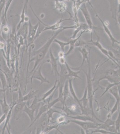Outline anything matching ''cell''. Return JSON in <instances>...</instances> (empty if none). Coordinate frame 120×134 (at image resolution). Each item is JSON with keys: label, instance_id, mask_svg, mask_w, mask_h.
<instances>
[{"label": "cell", "instance_id": "cell-27", "mask_svg": "<svg viewBox=\"0 0 120 134\" xmlns=\"http://www.w3.org/2000/svg\"><path fill=\"white\" fill-rule=\"evenodd\" d=\"M0 80L2 82V89L4 91H6V88L8 87L7 80L5 73L1 69H0Z\"/></svg>", "mask_w": 120, "mask_h": 134}, {"label": "cell", "instance_id": "cell-43", "mask_svg": "<svg viewBox=\"0 0 120 134\" xmlns=\"http://www.w3.org/2000/svg\"><path fill=\"white\" fill-rule=\"evenodd\" d=\"M29 0H24V4L26 5L27 7H28V4L29 2Z\"/></svg>", "mask_w": 120, "mask_h": 134}, {"label": "cell", "instance_id": "cell-23", "mask_svg": "<svg viewBox=\"0 0 120 134\" xmlns=\"http://www.w3.org/2000/svg\"><path fill=\"white\" fill-rule=\"evenodd\" d=\"M79 102L80 103V110H82V109L89 108V102L87 98V92L86 88H85L83 97L80 99H79Z\"/></svg>", "mask_w": 120, "mask_h": 134}, {"label": "cell", "instance_id": "cell-16", "mask_svg": "<svg viewBox=\"0 0 120 134\" xmlns=\"http://www.w3.org/2000/svg\"><path fill=\"white\" fill-rule=\"evenodd\" d=\"M79 51L80 52L82 57V64L79 67L77 68H73L72 69H81L84 65V63L86 60H88V59L90 57V52H88L86 47L84 46L82 47H79Z\"/></svg>", "mask_w": 120, "mask_h": 134}, {"label": "cell", "instance_id": "cell-1", "mask_svg": "<svg viewBox=\"0 0 120 134\" xmlns=\"http://www.w3.org/2000/svg\"><path fill=\"white\" fill-rule=\"evenodd\" d=\"M64 31L62 28L61 29H59V30L56 31L55 33H53L52 34V36L50 37V38H49L47 42L42 47H40V49H38L37 51H32V54H33V56L32 57V58L30 59V61L28 62V67H29V64L30 63L32 62H35V64L33 68L32 69V71H30V73H32L36 69L37 67H38V65L40 64V63L42 61L43 59L45 58L46 55H47L48 52L50 48V46L51 45L52 43H53V40L56 38V37L61 32H62V31Z\"/></svg>", "mask_w": 120, "mask_h": 134}, {"label": "cell", "instance_id": "cell-7", "mask_svg": "<svg viewBox=\"0 0 120 134\" xmlns=\"http://www.w3.org/2000/svg\"><path fill=\"white\" fill-rule=\"evenodd\" d=\"M38 20L39 21L42 23L44 25L46 26L45 27H44V29L43 30L42 32H44V31H49V30H51V31H57L59 30V29H61L62 28V26L61 25V24L63 23V21H67V20H70L71 19V18H68V19H63V16L62 15L61 18L60 19L59 21H56V23L52 25L51 26H49L48 25H46L45 23H43L42 21H41L40 20V18H39L38 17L36 16Z\"/></svg>", "mask_w": 120, "mask_h": 134}, {"label": "cell", "instance_id": "cell-10", "mask_svg": "<svg viewBox=\"0 0 120 134\" xmlns=\"http://www.w3.org/2000/svg\"><path fill=\"white\" fill-rule=\"evenodd\" d=\"M27 104V102L16 103L15 105L13 107L12 110L13 116L15 120H18L21 115V113L23 112V109Z\"/></svg>", "mask_w": 120, "mask_h": 134}, {"label": "cell", "instance_id": "cell-20", "mask_svg": "<svg viewBox=\"0 0 120 134\" xmlns=\"http://www.w3.org/2000/svg\"><path fill=\"white\" fill-rule=\"evenodd\" d=\"M119 90H120V84L116 85L112 87L108 90L110 93L113 95V97L115 98L116 101H118L120 102V93H119Z\"/></svg>", "mask_w": 120, "mask_h": 134}, {"label": "cell", "instance_id": "cell-39", "mask_svg": "<svg viewBox=\"0 0 120 134\" xmlns=\"http://www.w3.org/2000/svg\"><path fill=\"white\" fill-rule=\"evenodd\" d=\"M7 114V113H3V114L0 117V125H1L2 122L6 120Z\"/></svg>", "mask_w": 120, "mask_h": 134}, {"label": "cell", "instance_id": "cell-11", "mask_svg": "<svg viewBox=\"0 0 120 134\" xmlns=\"http://www.w3.org/2000/svg\"><path fill=\"white\" fill-rule=\"evenodd\" d=\"M96 34V35L97 36V39L96 41H94L92 40V38H91V40L90 41L87 42V44H89V45H92L93 46H95L96 47H97L99 49V50L103 54V55H105V56L108 58V59H111L112 60V59L110 58L109 55H108V51L105 49V47H103V46H102V44H101L100 42V38L99 36L97 35V34L96 32H95Z\"/></svg>", "mask_w": 120, "mask_h": 134}, {"label": "cell", "instance_id": "cell-4", "mask_svg": "<svg viewBox=\"0 0 120 134\" xmlns=\"http://www.w3.org/2000/svg\"><path fill=\"white\" fill-rule=\"evenodd\" d=\"M68 123L73 122L76 124L80 126L81 128L84 130L86 134L88 133V130L90 129H97L100 124H98L96 122L91 121H84L79 120L76 119H73L67 121Z\"/></svg>", "mask_w": 120, "mask_h": 134}, {"label": "cell", "instance_id": "cell-40", "mask_svg": "<svg viewBox=\"0 0 120 134\" xmlns=\"http://www.w3.org/2000/svg\"><path fill=\"white\" fill-rule=\"evenodd\" d=\"M58 60L59 61L60 64H63H63H65V62H66L65 57L58 58Z\"/></svg>", "mask_w": 120, "mask_h": 134}, {"label": "cell", "instance_id": "cell-13", "mask_svg": "<svg viewBox=\"0 0 120 134\" xmlns=\"http://www.w3.org/2000/svg\"><path fill=\"white\" fill-rule=\"evenodd\" d=\"M16 104V102H14L12 104V105L11 106V108L9 109V110L8 112L7 115H6V119L5 120V125L3 126V128L2 129V131H1L2 134H3L5 133V130L6 129L8 131L9 134H11L10 133V126H9V122H10V120H11V117L12 116V110L13 108V107H14V105H15V104Z\"/></svg>", "mask_w": 120, "mask_h": 134}, {"label": "cell", "instance_id": "cell-26", "mask_svg": "<svg viewBox=\"0 0 120 134\" xmlns=\"http://www.w3.org/2000/svg\"><path fill=\"white\" fill-rule=\"evenodd\" d=\"M66 67L67 68V71L68 72V76L69 78H78L79 79H82L79 76V74L80 73L81 70H79V71L76 72V71H74L72 70L71 68L67 62H65V64Z\"/></svg>", "mask_w": 120, "mask_h": 134}, {"label": "cell", "instance_id": "cell-28", "mask_svg": "<svg viewBox=\"0 0 120 134\" xmlns=\"http://www.w3.org/2000/svg\"><path fill=\"white\" fill-rule=\"evenodd\" d=\"M68 79L65 81L64 87H63V89L62 97L64 105L65 104V101L66 100L67 98L69 97V95Z\"/></svg>", "mask_w": 120, "mask_h": 134}, {"label": "cell", "instance_id": "cell-25", "mask_svg": "<svg viewBox=\"0 0 120 134\" xmlns=\"http://www.w3.org/2000/svg\"><path fill=\"white\" fill-rule=\"evenodd\" d=\"M48 110V104L47 103H44V104L43 105H41V107L39 109V111H38V113L37 114L36 117L35 118L33 122H32V125H33V124L35 122H36V121L37 120L40 119V117L43 114L47 112Z\"/></svg>", "mask_w": 120, "mask_h": 134}, {"label": "cell", "instance_id": "cell-37", "mask_svg": "<svg viewBox=\"0 0 120 134\" xmlns=\"http://www.w3.org/2000/svg\"><path fill=\"white\" fill-rule=\"evenodd\" d=\"M119 84H118V83H109V84H108V85L107 86L106 88H105V91L103 92V93H102V94L100 96V98H101V97H103V95L105 94V93L108 91V90H109L111 88L113 87V86H114L115 85H119Z\"/></svg>", "mask_w": 120, "mask_h": 134}, {"label": "cell", "instance_id": "cell-38", "mask_svg": "<svg viewBox=\"0 0 120 134\" xmlns=\"http://www.w3.org/2000/svg\"><path fill=\"white\" fill-rule=\"evenodd\" d=\"M7 46L6 43L4 41H0V50L1 51L4 50L5 47Z\"/></svg>", "mask_w": 120, "mask_h": 134}, {"label": "cell", "instance_id": "cell-5", "mask_svg": "<svg viewBox=\"0 0 120 134\" xmlns=\"http://www.w3.org/2000/svg\"><path fill=\"white\" fill-rule=\"evenodd\" d=\"M43 64L41 65H39L38 67H37L36 69L33 72V74L32 75V77H31V84L32 85V80L33 79L38 80L39 81H40V85H42L43 83H47L49 84L50 82L49 80L47 79V78L44 77L43 76L41 72L42 70V67Z\"/></svg>", "mask_w": 120, "mask_h": 134}, {"label": "cell", "instance_id": "cell-21", "mask_svg": "<svg viewBox=\"0 0 120 134\" xmlns=\"http://www.w3.org/2000/svg\"><path fill=\"white\" fill-rule=\"evenodd\" d=\"M69 82V91L70 92V94L71 96L73 97L74 99L75 100L77 103L79 104V107H80V103L79 102V99L78 98V97L76 95L75 90L74 88L73 85V81H72V78H69L68 79Z\"/></svg>", "mask_w": 120, "mask_h": 134}, {"label": "cell", "instance_id": "cell-42", "mask_svg": "<svg viewBox=\"0 0 120 134\" xmlns=\"http://www.w3.org/2000/svg\"><path fill=\"white\" fill-rule=\"evenodd\" d=\"M84 1H85V2H87L88 4H89V5H91L92 8H93V6H92V5H91V3L90 2V0H84Z\"/></svg>", "mask_w": 120, "mask_h": 134}, {"label": "cell", "instance_id": "cell-33", "mask_svg": "<svg viewBox=\"0 0 120 134\" xmlns=\"http://www.w3.org/2000/svg\"><path fill=\"white\" fill-rule=\"evenodd\" d=\"M1 32L2 35H8L10 32V28L8 25H2L1 27Z\"/></svg>", "mask_w": 120, "mask_h": 134}, {"label": "cell", "instance_id": "cell-3", "mask_svg": "<svg viewBox=\"0 0 120 134\" xmlns=\"http://www.w3.org/2000/svg\"><path fill=\"white\" fill-rule=\"evenodd\" d=\"M28 33L27 37V43L28 44L27 45V48L29 47L30 44L34 43L35 41V37L36 35L37 31L38 30V27L40 24L39 21L35 25L32 24L30 22V20L28 21Z\"/></svg>", "mask_w": 120, "mask_h": 134}, {"label": "cell", "instance_id": "cell-19", "mask_svg": "<svg viewBox=\"0 0 120 134\" xmlns=\"http://www.w3.org/2000/svg\"><path fill=\"white\" fill-rule=\"evenodd\" d=\"M28 26L27 22H25L22 25L19 29L17 31L16 36H21L24 38L25 40H27V37L28 33Z\"/></svg>", "mask_w": 120, "mask_h": 134}, {"label": "cell", "instance_id": "cell-31", "mask_svg": "<svg viewBox=\"0 0 120 134\" xmlns=\"http://www.w3.org/2000/svg\"><path fill=\"white\" fill-rule=\"evenodd\" d=\"M53 43H56L57 44H59L60 47H61V51H62L64 52L65 50V46L69 45L68 42H65L62 41L60 40H58L56 38H55L53 40Z\"/></svg>", "mask_w": 120, "mask_h": 134}, {"label": "cell", "instance_id": "cell-30", "mask_svg": "<svg viewBox=\"0 0 120 134\" xmlns=\"http://www.w3.org/2000/svg\"><path fill=\"white\" fill-rule=\"evenodd\" d=\"M55 113H59L60 114H63V113L62 112L55 110L53 107H51V108L49 109L47 111L46 114H47L48 118H49V119L50 120L51 119H53V114Z\"/></svg>", "mask_w": 120, "mask_h": 134}, {"label": "cell", "instance_id": "cell-34", "mask_svg": "<svg viewBox=\"0 0 120 134\" xmlns=\"http://www.w3.org/2000/svg\"><path fill=\"white\" fill-rule=\"evenodd\" d=\"M120 111L119 112L118 115L117 116V119L115 120V126L116 130L118 134H120Z\"/></svg>", "mask_w": 120, "mask_h": 134}, {"label": "cell", "instance_id": "cell-36", "mask_svg": "<svg viewBox=\"0 0 120 134\" xmlns=\"http://www.w3.org/2000/svg\"><path fill=\"white\" fill-rule=\"evenodd\" d=\"M119 105H120V102L118 101H116L113 107V108L110 111L109 113L111 114V116L113 115V114L116 111H117V110L118 109Z\"/></svg>", "mask_w": 120, "mask_h": 134}, {"label": "cell", "instance_id": "cell-12", "mask_svg": "<svg viewBox=\"0 0 120 134\" xmlns=\"http://www.w3.org/2000/svg\"><path fill=\"white\" fill-rule=\"evenodd\" d=\"M49 55H50V59H49V62L50 63L52 66V71L54 72L55 76L58 78L59 75V72H58V57L56 58L54 57L51 47L49 48Z\"/></svg>", "mask_w": 120, "mask_h": 134}, {"label": "cell", "instance_id": "cell-2", "mask_svg": "<svg viewBox=\"0 0 120 134\" xmlns=\"http://www.w3.org/2000/svg\"><path fill=\"white\" fill-rule=\"evenodd\" d=\"M87 61L88 63V72H86L84 71V72L85 73L86 78H87V86L86 88H87V98H88V102H89V108L91 110L92 116L99 121L103 123V122L100 120L96 117L93 110V103L95 91L94 92L93 90V81L91 78V67H90V57L88 59Z\"/></svg>", "mask_w": 120, "mask_h": 134}, {"label": "cell", "instance_id": "cell-15", "mask_svg": "<svg viewBox=\"0 0 120 134\" xmlns=\"http://www.w3.org/2000/svg\"><path fill=\"white\" fill-rule=\"evenodd\" d=\"M48 1H53V2H55L54 9L57 10L59 12L61 13H63L66 11L69 14H70V15L71 18L72 16L71 14L67 10V4L65 2H60L58 0H48Z\"/></svg>", "mask_w": 120, "mask_h": 134}, {"label": "cell", "instance_id": "cell-29", "mask_svg": "<svg viewBox=\"0 0 120 134\" xmlns=\"http://www.w3.org/2000/svg\"><path fill=\"white\" fill-rule=\"evenodd\" d=\"M39 90H31L28 94L23 96V102H29L30 100L33 98L34 96L38 92Z\"/></svg>", "mask_w": 120, "mask_h": 134}, {"label": "cell", "instance_id": "cell-24", "mask_svg": "<svg viewBox=\"0 0 120 134\" xmlns=\"http://www.w3.org/2000/svg\"><path fill=\"white\" fill-rule=\"evenodd\" d=\"M27 7L26 6V5L24 4L23 7V10L22 11L21 14H20V21L19 22V23H18V24L17 25V27L16 28V31H18V30L19 29L21 26L25 22V18L27 17Z\"/></svg>", "mask_w": 120, "mask_h": 134}, {"label": "cell", "instance_id": "cell-8", "mask_svg": "<svg viewBox=\"0 0 120 134\" xmlns=\"http://www.w3.org/2000/svg\"><path fill=\"white\" fill-rule=\"evenodd\" d=\"M79 9L82 12L84 17L85 18V20L86 21V24L88 25L90 30L92 32L94 28V25L93 24L92 21L91 19V16L90 13L88 11V9L87 8L86 3H84L81 5Z\"/></svg>", "mask_w": 120, "mask_h": 134}, {"label": "cell", "instance_id": "cell-9", "mask_svg": "<svg viewBox=\"0 0 120 134\" xmlns=\"http://www.w3.org/2000/svg\"><path fill=\"white\" fill-rule=\"evenodd\" d=\"M93 10H94V11L95 12V13H96V17H97L99 19V20L101 22V23H102V26H103L104 30L105 31V33L107 34V35H108V37L109 38L110 40H111L112 43V47H114L115 43H117V44L120 45V41H118L117 40H116L113 37V35H112V34L111 33V31H110L109 29V28L108 27V26H107L106 24L105 23V22L103 21L102 20V19L100 18V17L99 16L98 14L96 13V11L95 10L94 8H93Z\"/></svg>", "mask_w": 120, "mask_h": 134}, {"label": "cell", "instance_id": "cell-18", "mask_svg": "<svg viewBox=\"0 0 120 134\" xmlns=\"http://www.w3.org/2000/svg\"><path fill=\"white\" fill-rule=\"evenodd\" d=\"M27 104L24 107L23 112L26 113V114L28 115V116L29 117V119H30V121H31V124H30V126L28 128V129H29L30 127L32 126V122H33L34 120L35 119V113L36 109L30 108L28 107V106Z\"/></svg>", "mask_w": 120, "mask_h": 134}, {"label": "cell", "instance_id": "cell-17", "mask_svg": "<svg viewBox=\"0 0 120 134\" xmlns=\"http://www.w3.org/2000/svg\"><path fill=\"white\" fill-rule=\"evenodd\" d=\"M58 78H56V81H55V83L52 87V88H50L49 90H48V91L46 92L42 96V98L40 100H38L39 102H44L46 99L49 98V96H51L53 93L55 92L56 90L58 88Z\"/></svg>", "mask_w": 120, "mask_h": 134}, {"label": "cell", "instance_id": "cell-41", "mask_svg": "<svg viewBox=\"0 0 120 134\" xmlns=\"http://www.w3.org/2000/svg\"><path fill=\"white\" fill-rule=\"evenodd\" d=\"M65 56V53H64V52H63L62 51H60L58 53V58L64 57Z\"/></svg>", "mask_w": 120, "mask_h": 134}, {"label": "cell", "instance_id": "cell-22", "mask_svg": "<svg viewBox=\"0 0 120 134\" xmlns=\"http://www.w3.org/2000/svg\"><path fill=\"white\" fill-rule=\"evenodd\" d=\"M85 32H84V31H81L80 35L77 38H70V40L68 42L69 43V45H70V49H69L68 51L67 52V53L65 54V56L68 55L70 54L71 53H72V52H73L74 49H75V45L76 42L77 41V40H79V38H80V37L82 36V35Z\"/></svg>", "mask_w": 120, "mask_h": 134}, {"label": "cell", "instance_id": "cell-35", "mask_svg": "<svg viewBox=\"0 0 120 134\" xmlns=\"http://www.w3.org/2000/svg\"><path fill=\"white\" fill-rule=\"evenodd\" d=\"M95 133H100L101 134H113V133L110 132V131H107L105 130L102 129H95V130L94 131H91V132L90 134H93Z\"/></svg>", "mask_w": 120, "mask_h": 134}, {"label": "cell", "instance_id": "cell-14", "mask_svg": "<svg viewBox=\"0 0 120 134\" xmlns=\"http://www.w3.org/2000/svg\"><path fill=\"white\" fill-rule=\"evenodd\" d=\"M84 3H86L84 0H75V2H73V11L74 14L73 19L75 21V23H79L78 18V11L79 10V8L81 5Z\"/></svg>", "mask_w": 120, "mask_h": 134}, {"label": "cell", "instance_id": "cell-32", "mask_svg": "<svg viewBox=\"0 0 120 134\" xmlns=\"http://www.w3.org/2000/svg\"><path fill=\"white\" fill-rule=\"evenodd\" d=\"M66 122V116L65 114H61V116L58 117L56 119V123L58 124H65Z\"/></svg>", "mask_w": 120, "mask_h": 134}, {"label": "cell", "instance_id": "cell-6", "mask_svg": "<svg viewBox=\"0 0 120 134\" xmlns=\"http://www.w3.org/2000/svg\"><path fill=\"white\" fill-rule=\"evenodd\" d=\"M38 120L40 121L38 122V126L36 128V134H41L42 132H43L44 129L49 124L50 120L48 118L46 112L43 114Z\"/></svg>", "mask_w": 120, "mask_h": 134}]
</instances>
